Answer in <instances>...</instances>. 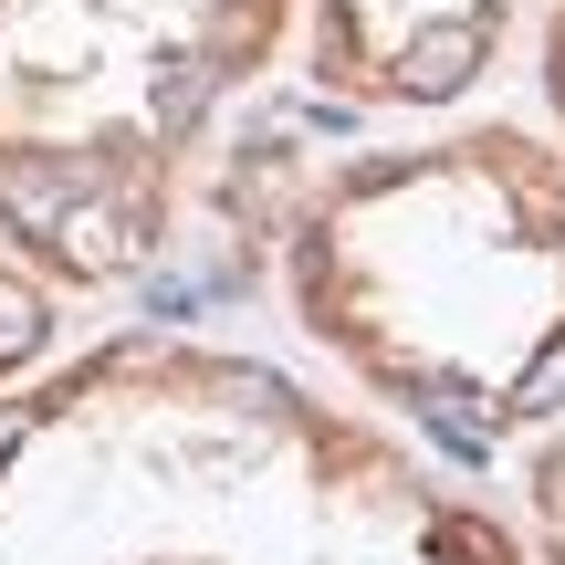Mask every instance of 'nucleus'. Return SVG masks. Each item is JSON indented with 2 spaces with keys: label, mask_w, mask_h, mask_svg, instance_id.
Masks as SVG:
<instances>
[{
  "label": "nucleus",
  "mask_w": 565,
  "mask_h": 565,
  "mask_svg": "<svg viewBox=\"0 0 565 565\" xmlns=\"http://www.w3.org/2000/svg\"><path fill=\"white\" fill-rule=\"evenodd\" d=\"M200 105H210V63H179V84H168V105H158V126H168V137H179V126L200 116Z\"/></svg>",
  "instance_id": "4"
},
{
  "label": "nucleus",
  "mask_w": 565,
  "mask_h": 565,
  "mask_svg": "<svg viewBox=\"0 0 565 565\" xmlns=\"http://www.w3.org/2000/svg\"><path fill=\"white\" fill-rule=\"evenodd\" d=\"M32 345H42V303L21 294V282H0V366L32 356Z\"/></svg>",
  "instance_id": "3"
},
{
  "label": "nucleus",
  "mask_w": 565,
  "mask_h": 565,
  "mask_svg": "<svg viewBox=\"0 0 565 565\" xmlns=\"http://www.w3.org/2000/svg\"><path fill=\"white\" fill-rule=\"evenodd\" d=\"M74 200H84V168L53 158V147H0V221L21 242H53L74 231Z\"/></svg>",
  "instance_id": "1"
},
{
  "label": "nucleus",
  "mask_w": 565,
  "mask_h": 565,
  "mask_svg": "<svg viewBox=\"0 0 565 565\" xmlns=\"http://www.w3.org/2000/svg\"><path fill=\"white\" fill-rule=\"evenodd\" d=\"M471 74H482V32H471V21H429V32H408V53H398L408 95H461Z\"/></svg>",
  "instance_id": "2"
}]
</instances>
